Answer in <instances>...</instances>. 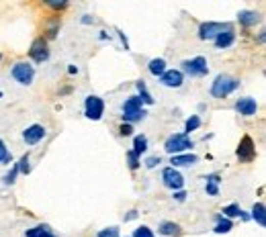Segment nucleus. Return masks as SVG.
Listing matches in <instances>:
<instances>
[{"instance_id": "obj_20", "label": "nucleus", "mask_w": 266, "mask_h": 237, "mask_svg": "<svg viewBox=\"0 0 266 237\" xmlns=\"http://www.w3.org/2000/svg\"><path fill=\"white\" fill-rule=\"evenodd\" d=\"M145 150H147V137H145V135H137V137L133 139V150L131 151L140 157Z\"/></svg>"}, {"instance_id": "obj_4", "label": "nucleus", "mask_w": 266, "mask_h": 237, "mask_svg": "<svg viewBox=\"0 0 266 237\" xmlns=\"http://www.w3.org/2000/svg\"><path fill=\"white\" fill-rule=\"evenodd\" d=\"M209 67H207V60L205 58H193V60H184L182 62V76L189 74L193 78H199V76H207Z\"/></svg>"}, {"instance_id": "obj_23", "label": "nucleus", "mask_w": 266, "mask_h": 237, "mask_svg": "<svg viewBox=\"0 0 266 237\" xmlns=\"http://www.w3.org/2000/svg\"><path fill=\"white\" fill-rule=\"evenodd\" d=\"M160 233L162 235H178L180 233V227L176 223H172V221H164L160 225Z\"/></svg>"}, {"instance_id": "obj_16", "label": "nucleus", "mask_w": 266, "mask_h": 237, "mask_svg": "<svg viewBox=\"0 0 266 237\" xmlns=\"http://www.w3.org/2000/svg\"><path fill=\"white\" fill-rule=\"evenodd\" d=\"M196 157L194 153H178V155H172V168H176V166H193V164H196Z\"/></svg>"}, {"instance_id": "obj_26", "label": "nucleus", "mask_w": 266, "mask_h": 237, "mask_svg": "<svg viewBox=\"0 0 266 237\" xmlns=\"http://www.w3.org/2000/svg\"><path fill=\"white\" fill-rule=\"evenodd\" d=\"M223 215H225V219L240 217L242 215V209H240V205H227V207H223Z\"/></svg>"}, {"instance_id": "obj_7", "label": "nucleus", "mask_w": 266, "mask_h": 237, "mask_svg": "<svg viewBox=\"0 0 266 237\" xmlns=\"http://www.w3.org/2000/svg\"><path fill=\"white\" fill-rule=\"evenodd\" d=\"M102 112H105V103H102V98L98 96H88L86 103H84V115L90 119V121H98L102 117Z\"/></svg>"}, {"instance_id": "obj_32", "label": "nucleus", "mask_w": 266, "mask_h": 237, "mask_svg": "<svg viewBox=\"0 0 266 237\" xmlns=\"http://www.w3.org/2000/svg\"><path fill=\"white\" fill-rule=\"evenodd\" d=\"M17 174H19V168H17V164H15L13 170H10V172L4 176V182H6V184H13V182H15V178H17Z\"/></svg>"}, {"instance_id": "obj_14", "label": "nucleus", "mask_w": 266, "mask_h": 237, "mask_svg": "<svg viewBox=\"0 0 266 237\" xmlns=\"http://www.w3.org/2000/svg\"><path fill=\"white\" fill-rule=\"evenodd\" d=\"M234 41H236V33H234V29H231V31H225V33H221V35L215 37L217 49H227V47H231V45H234Z\"/></svg>"}, {"instance_id": "obj_24", "label": "nucleus", "mask_w": 266, "mask_h": 237, "mask_svg": "<svg viewBox=\"0 0 266 237\" xmlns=\"http://www.w3.org/2000/svg\"><path fill=\"white\" fill-rule=\"evenodd\" d=\"M137 90H140V96H137V98H140L142 100V103H145V105H152L154 103V98H152V94H149L147 92V88H145V84L140 80V82H137Z\"/></svg>"}, {"instance_id": "obj_5", "label": "nucleus", "mask_w": 266, "mask_h": 237, "mask_svg": "<svg viewBox=\"0 0 266 237\" xmlns=\"http://www.w3.org/2000/svg\"><path fill=\"white\" fill-rule=\"evenodd\" d=\"M225 31H231V25L229 22H203L199 27V37L205 41V39H215L217 35H221Z\"/></svg>"}, {"instance_id": "obj_15", "label": "nucleus", "mask_w": 266, "mask_h": 237, "mask_svg": "<svg viewBox=\"0 0 266 237\" xmlns=\"http://www.w3.org/2000/svg\"><path fill=\"white\" fill-rule=\"evenodd\" d=\"M238 21L242 22V25L252 27V25H256V22L260 21V15L254 13V10H240V13H238Z\"/></svg>"}, {"instance_id": "obj_36", "label": "nucleus", "mask_w": 266, "mask_h": 237, "mask_svg": "<svg viewBox=\"0 0 266 237\" xmlns=\"http://www.w3.org/2000/svg\"><path fill=\"white\" fill-rule=\"evenodd\" d=\"M135 217H137V211H131V213H129V215H127V217H125V221H131V219H135Z\"/></svg>"}, {"instance_id": "obj_6", "label": "nucleus", "mask_w": 266, "mask_h": 237, "mask_svg": "<svg viewBox=\"0 0 266 237\" xmlns=\"http://www.w3.org/2000/svg\"><path fill=\"white\" fill-rule=\"evenodd\" d=\"M13 78L19 84L29 86L33 82V78H35V70H33V65H29L27 62H19L13 65Z\"/></svg>"}, {"instance_id": "obj_19", "label": "nucleus", "mask_w": 266, "mask_h": 237, "mask_svg": "<svg viewBox=\"0 0 266 237\" xmlns=\"http://www.w3.org/2000/svg\"><path fill=\"white\" fill-rule=\"evenodd\" d=\"M27 237H55V235L51 233V229L48 227V225H37V227L27 231Z\"/></svg>"}, {"instance_id": "obj_13", "label": "nucleus", "mask_w": 266, "mask_h": 237, "mask_svg": "<svg viewBox=\"0 0 266 237\" xmlns=\"http://www.w3.org/2000/svg\"><path fill=\"white\" fill-rule=\"evenodd\" d=\"M236 110L240 112V115H244V117H252V115H256V110H258V103L254 98L246 96V98H240L238 103H236Z\"/></svg>"}, {"instance_id": "obj_17", "label": "nucleus", "mask_w": 266, "mask_h": 237, "mask_svg": "<svg viewBox=\"0 0 266 237\" xmlns=\"http://www.w3.org/2000/svg\"><path fill=\"white\" fill-rule=\"evenodd\" d=\"M147 70H149V74H152V76H162L166 72V62L162 58H156V60H152L147 64Z\"/></svg>"}, {"instance_id": "obj_29", "label": "nucleus", "mask_w": 266, "mask_h": 237, "mask_svg": "<svg viewBox=\"0 0 266 237\" xmlns=\"http://www.w3.org/2000/svg\"><path fill=\"white\" fill-rule=\"evenodd\" d=\"M8 162H10V153H8V150H6L4 141L0 139V164H8Z\"/></svg>"}, {"instance_id": "obj_21", "label": "nucleus", "mask_w": 266, "mask_h": 237, "mask_svg": "<svg viewBox=\"0 0 266 237\" xmlns=\"http://www.w3.org/2000/svg\"><path fill=\"white\" fill-rule=\"evenodd\" d=\"M231 229H234V223H231V219H225V217H217V225H215V233H229Z\"/></svg>"}, {"instance_id": "obj_33", "label": "nucleus", "mask_w": 266, "mask_h": 237, "mask_svg": "<svg viewBox=\"0 0 266 237\" xmlns=\"http://www.w3.org/2000/svg\"><path fill=\"white\" fill-rule=\"evenodd\" d=\"M160 164V157H147V160H145V166L147 168H156Z\"/></svg>"}, {"instance_id": "obj_9", "label": "nucleus", "mask_w": 266, "mask_h": 237, "mask_svg": "<svg viewBox=\"0 0 266 237\" xmlns=\"http://www.w3.org/2000/svg\"><path fill=\"white\" fill-rule=\"evenodd\" d=\"M238 157H240L242 162H252L254 157H256V148H254V141H252V137H248V135L240 141Z\"/></svg>"}, {"instance_id": "obj_35", "label": "nucleus", "mask_w": 266, "mask_h": 237, "mask_svg": "<svg viewBox=\"0 0 266 237\" xmlns=\"http://www.w3.org/2000/svg\"><path fill=\"white\" fill-rule=\"evenodd\" d=\"M131 125H127V123H125V125H121V135H131Z\"/></svg>"}, {"instance_id": "obj_27", "label": "nucleus", "mask_w": 266, "mask_h": 237, "mask_svg": "<svg viewBox=\"0 0 266 237\" xmlns=\"http://www.w3.org/2000/svg\"><path fill=\"white\" fill-rule=\"evenodd\" d=\"M131 237H156V235H154V231L149 229V227L142 225V227H137V229L133 231V235H131Z\"/></svg>"}, {"instance_id": "obj_25", "label": "nucleus", "mask_w": 266, "mask_h": 237, "mask_svg": "<svg viewBox=\"0 0 266 237\" xmlns=\"http://www.w3.org/2000/svg\"><path fill=\"white\" fill-rule=\"evenodd\" d=\"M201 127V119L199 117H196V115H193L191 119H187V123H184V131H187V133H184V135H189L191 131H194V129H199Z\"/></svg>"}, {"instance_id": "obj_12", "label": "nucleus", "mask_w": 266, "mask_h": 237, "mask_svg": "<svg viewBox=\"0 0 266 237\" xmlns=\"http://www.w3.org/2000/svg\"><path fill=\"white\" fill-rule=\"evenodd\" d=\"M43 137H45V127L43 125H31V127L25 129V133H23V139H25L27 145H35Z\"/></svg>"}, {"instance_id": "obj_2", "label": "nucleus", "mask_w": 266, "mask_h": 237, "mask_svg": "<svg viewBox=\"0 0 266 237\" xmlns=\"http://www.w3.org/2000/svg\"><path fill=\"white\" fill-rule=\"evenodd\" d=\"M144 103L137 96H129L123 103V119L127 121V125L129 123H135V121H142V119H145V115L147 112L144 110V107H142Z\"/></svg>"}, {"instance_id": "obj_30", "label": "nucleus", "mask_w": 266, "mask_h": 237, "mask_svg": "<svg viewBox=\"0 0 266 237\" xmlns=\"http://www.w3.org/2000/svg\"><path fill=\"white\" fill-rule=\"evenodd\" d=\"M98 237H119V229L117 227H107L98 233Z\"/></svg>"}, {"instance_id": "obj_10", "label": "nucleus", "mask_w": 266, "mask_h": 237, "mask_svg": "<svg viewBox=\"0 0 266 237\" xmlns=\"http://www.w3.org/2000/svg\"><path fill=\"white\" fill-rule=\"evenodd\" d=\"M160 82L164 84L166 88H180L184 82V76L180 70H166L164 74L160 76Z\"/></svg>"}, {"instance_id": "obj_1", "label": "nucleus", "mask_w": 266, "mask_h": 237, "mask_svg": "<svg viewBox=\"0 0 266 237\" xmlns=\"http://www.w3.org/2000/svg\"><path fill=\"white\" fill-rule=\"evenodd\" d=\"M238 86H240V80H236L234 76L219 74V76L215 78L213 86H211V94H213L215 98H225V96H229L231 92H234Z\"/></svg>"}, {"instance_id": "obj_31", "label": "nucleus", "mask_w": 266, "mask_h": 237, "mask_svg": "<svg viewBox=\"0 0 266 237\" xmlns=\"http://www.w3.org/2000/svg\"><path fill=\"white\" fill-rule=\"evenodd\" d=\"M127 157H129V168L131 170H137V168H140V157H137L133 151L127 153Z\"/></svg>"}, {"instance_id": "obj_11", "label": "nucleus", "mask_w": 266, "mask_h": 237, "mask_svg": "<svg viewBox=\"0 0 266 237\" xmlns=\"http://www.w3.org/2000/svg\"><path fill=\"white\" fill-rule=\"evenodd\" d=\"M29 55L33 60H35L37 64H41V62H45L49 58V51H48V41L45 39H37L35 43L31 45V51H29Z\"/></svg>"}, {"instance_id": "obj_3", "label": "nucleus", "mask_w": 266, "mask_h": 237, "mask_svg": "<svg viewBox=\"0 0 266 237\" xmlns=\"http://www.w3.org/2000/svg\"><path fill=\"white\" fill-rule=\"evenodd\" d=\"M193 139H189V135H184V133H174V135H170V137L166 139L164 143V150L172 155H178L182 151H187L193 148Z\"/></svg>"}, {"instance_id": "obj_18", "label": "nucleus", "mask_w": 266, "mask_h": 237, "mask_svg": "<svg viewBox=\"0 0 266 237\" xmlns=\"http://www.w3.org/2000/svg\"><path fill=\"white\" fill-rule=\"evenodd\" d=\"M266 209H264V205L262 202H256V205H254V209H252V219L256 221L260 227H264L266 225V213H264Z\"/></svg>"}, {"instance_id": "obj_28", "label": "nucleus", "mask_w": 266, "mask_h": 237, "mask_svg": "<svg viewBox=\"0 0 266 237\" xmlns=\"http://www.w3.org/2000/svg\"><path fill=\"white\" fill-rule=\"evenodd\" d=\"M17 168H19L21 174H29V153H25L21 157V162L17 164Z\"/></svg>"}, {"instance_id": "obj_22", "label": "nucleus", "mask_w": 266, "mask_h": 237, "mask_svg": "<svg viewBox=\"0 0 266 237\" xmlns=\"http://www.w3.org/2000/svg\"><path fill=\"white\" fill-rule=\"evenodd\" d=\"M207 180V194H211V196H215L217 193H219V188H217V184H219V176L217 174H211V176H207L205 178Z\"/></svg>"}, {"instance_id": "obj_8", "label": "nucleus", "mask_w": 266, "mask_h": 237, "mask_svg": "<svg viewBox=\"0 0 266 237\" xmlns=\"http://www.w3.org/2000/svg\"><path fill=\"white\" fill-rule=\"evenodd\" d=\"M162 180H164V186L174 190V193L176 190H182V186H184V178L176 168H166V170L162 172Z\"/></svg>"}, {"instance_id": "obj_34", "label": "nucleus", "mask_w": 266, "mask_h": 237, "mask_svg": "<svg viewBox=\"0 0 266 237\" xmlns=\"http://www.w3.org/2000/svg\"><path fill=\"white\" fill-rule=\"evenodd\" d=\"M174 198H176L178 202H182L184 198H187V193H184V190H176V193H174Z\"/></svg>"}, {"instance_id": "obj_37", "label": "nucleus", "mask_w": 266, "mask_h": 237, "mask_svg": "<svg viewBox=\"0 0 266 237\" xmlns=\"http://www.w3.org/2000/svg\"><path fill=\"white\" fill-rule=\"evenodd\" d=\"M0 60H2V55H0Z\"/></svg>"}, {"instance_id": "obj_38", "label": "nucleus", "mask_w": 266, "mask_h": 237, "mask_svg": "<svg viewBox=\"0 0 266 237\" xmlns=\"http://www.w3.org/2000/svg\"><path fill=\"white\" fill-rule=\"evenodd\" d=\"M0 96H2V92H0Z\"/></svg>"}]
</instances>
